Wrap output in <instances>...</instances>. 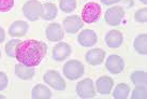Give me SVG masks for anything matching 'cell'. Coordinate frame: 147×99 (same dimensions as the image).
I'll list each match as a JSON object with an SVG mask.
<instances>
[{"label":"cell","instance_id":"obj_1","mask_svg":"<svg viewBox=\"0 0 147 99\" xmlns=\"http://www.w3.org/2000/svg\"><path fill=\"white\" fill-rule=\"evenodd\" d=\"M47 53L46 43L39 40L21 41L15 50V57L21 64L29 67H36L43 60Z\"/></svg>","mask_w":147,"mask_h":99},{"label":"cell","instance_id":"obj_2","mask_svg":"<svg viewBox=\"0 0 147 99\" xmlns=\"http://www.w3.org/2000/svg\"><path fill=\"white\" fill-rule=\"evenodd\" d=\"M62 71H63V75L65 78H68L71 81H75L84 75L85 68L81 62H78L76 59H72V60L65 62L62 68Z\"/></svg>","mask_w":147,"mask_h":99},{"label":"cell","instance_id":"obj_3","mask_svg":"<svg viewBox=\"0 0 147 99\" xmlns=\"http://www.w3.org/2000/svg\"><path fill=\"white\" fill-rule=\"evenodd\" d=\"M101 16V7L97 2H88L84 5L82 11V21L87 24H92Z\"/></svg>","mask_w":147,"mask_h":99},{"label":"cell","instance_id":"obj_4","mask_svg":"<svg viewBox=\"0 0 147 99\" xmlns=\"http://www.w3.org/2000/svg\"><path fill=\"white\" fill-rule=\"evenodd\" d=\"M23 13L30 22L38 21L42 14V4L38 0H28L23 5Z\"/></svg>","mask_w":147,"mask_h":99},{"label":"cell","instance_id":"obj_5","mask_svg":"<svg viewBox=\"0 0 147 99\" xmlns=\"http://www.w3.org/2000/svg\"><path fill=\"white\" fill-rule=\"evenodd\" d=\"M43 80L49 86H51L56 91H65V87H67L65 81L60 75V73L56 70L46 71L43 75Z\"/></svg>","mask_w":147,"mask_h":99},{"label":"cell","instance_id":"obj_6","mask_svg":"<svg viewBox=\"0 0 147 99\" xmlns=\"http://www.w3.org/2000/svg\"><path fill=\"white\" fill-rule=\"evenodd\" d=\"M75 91H76V94H78V97L83 99L94 98L96 96L94 81L89 78H86L82 81H80L76 85Z\"/></svg>","mask_w":147,"mask_h":99},{"label":"cell","instance_id":"obj_7","mask_svg":"<svg viewBox=\"0 0 147 99\" xmlns=\"http://www.w3.org/2000/svg\"><path fill=\"white\" fill-rule=\"evenodd\" d=\"M123 17H125V10L119 5H115L107 9L104 14V20L106 24H109L110 26H118Z\"/></svg>","mask_w":147,"mask_h":99},{"label":"cell","instance_id":"obj_8","mask_svg":"<svg viewBox=\"0 0 147 99\" xmlns=\"http://www.w3.org/2000/svg\"><path fill=\"white\" fill-rule=\"evenodd\" d=\"M105 68L110 73L119 74L125 69V62L119 55H110L105 60Z\"/></svg>","mask_w":147,"mask_h":99},{"label":"cell","instance_id":"obj_9","mask_svg":"<svg viewBox=\"0 0 147 99\" xmlns=\"http://www.w3.org/2000/svg\"><path fill=\"white\" fill-rule=\"evenodd\" d=\"M71 53H72L71 46L65 42H60L54 46L53 52H52V58L55 62H62L69 57Z\"/></svg>","mask_w":147,"mask_h":99},{"label":"cell","instance_id":"obj_10","mask_svg":"<svg viewBox=\"0 0 147 99\" xmlns=\"http://www.w3.org/2000/svg\"><path fill=\"white\" fill-rule=\"evenodd\" d=\"M45 36L49 41L52 42H60L65 38L63 29L58 23H52L45 29Z\"/></svg>","mask_w":147,"mask_h":99},{"label":"cell","instance_id":"obj_11","mask_svg":"<svg viewBox=\"0 0 147 99\" xmlns=\"http://www.w3.org/2000/svg\"><path fill=\"white\" fill-rule=\"evenodd\" d=\"M62 27L68 33H76L83 28V21L78 15H70L63 20Z\"/></svg>","mask_w":147,"mask_h":99},{"label":"cell","instance_id":"obj_12","mask_svg":"<svg viewBox=\"0 0 147 99\" xmlns=\"http://www.w3.org/2000/svg\"><path fill=\"white\" fill-rule=\"evenodd\" d=\"M98 41L97 33L91 29H84L78 36V43L84 47H90Z\"/></svg>","mask_w":147,"mask_h":99},{"label":"cell","instance_id":"obj_13","mask_svg":"<svg viewBox=\"0 0 147 99\" xmlns=\"http://www.w3.org/2000/svg\"><path fill=\"white\" fill-rule=\"evenodd\" d=\"M104 41H105V44L109 47H111V49H117V47H119L123 44V36L119 30L113 29V30H110L105 35Z\"/></svg>","mask_w":147,"mask_h":99},{"label":"cell","instance_id":"obj_14","mask_svg":"<svg viewBox=\"0 0 147 99\" xmlns=\"http://www.w3.org/2000/svg\"><path fill=\"white\" fill-rule=\"evenodd\" d=\"M114 86V80L107 75H103L97 79L96 88L97 92L101 95H109L112 93V88Z\"/></svg>","mask_w":147,"mask_h":99},{"label":"cell","instance_id":"obj_15","mask_svg":"<svg viewBox=\"0 0 147 99\" xmlns=\"http://www.w3.org/2000/svg\"><path fill=\"white\" fill-rule=\"evenodd\" d=\"M105 58V51L102 49L89 50L85 55L86 62L91 66H99L101 65Z\"/></svg>","mask_w":147,"mask_h":99},{"label":"cell","instance_id":"obj_16","mask_svg":"<svg viewBox=\"0 0 147 99\" xmlns=\"http://www.w3.org/2000/svg\"><path fill=\"white\" fill-rule=\"evenodd\" d=\"M29 29V25L24 21H15L13 22L11 26L9 27V36L15 38L24 37Z\"/></svg>","mask_w":147,"mask_h":99},{"label":"cell","instance_id":"obj_17","mask_svg":"<svg viewBox=\"0 0 147 99\" xmlns=\"http://www.w3.org/2000/svg\"><path fill=\"white\" fill-rule=\"evenodd\" d=\"M36 73V70L33 67L26 66L24 64H18L15 66V74L17 78H20L21 80H31L33 78V75Z\"/></svg>","mask_w":147,"mask_h":99},{"label":"cell","instance_id":"obj_18","mask_svg":"<svg viewBox=\"0 0 147 99\" xmlns=\"http://www.w3.org/2000/svg\"><path fill=\"white\" fill-rule=\"evenodd\" d=\"M31 98L32 99H51L52 92L47 86L43 84H37L31 91Z\"/></svg>","mask_w":147,"mask_h":99},{"label":"cell","instance_id":"obj_19","mask_svg":"<svg viewBox=\"0 0 147 99\" xmlns=\"http://www.w3.org/2000/svg\"><path fill=\"white\" fill-rule=\"evenodd\" d=\"M58 15V9L56 4L51 3V2H46V3L42 4V14L41 18L44 21H52L54 18H56Z\"/></svg>","mask_w":147,"mask_h":99},{"label":"cell","instance_id":"obj_20","mask_svg":"<svg viewBox=\"0 0 147 99\" xmlns=\"http://www.w3.org/2000/svg\"><path fill=\"white\" fill-rule=\"evenodd\" d=\"M134 50L141 55H146L147 54V35L146 33H141L138 37H135L133 42Z\"/></svg>","mask_w":147,"mask_h":99},{"label":"cell","instance_id":"obj_21","mask_svg":"<svg viewBox=\"0 0 147 99\" xmlns=\"http://www.w3.org/2000/svg\"><path fill=\"white\" fill-rule=\"evenodd\" d=\"M130 94V87L126 83H119L113 91V97L115 99H127Z\"/></svg>","mask_w":147,"mask_h":99},{"label":"cell","instance_id":"obj_22","mask_svg":"<svg viewBox=\"0 0 147 99\" xmlns=\"http://www.w3.org/2000/svg\"><path fill=\"white\" fill-rule=\"evenodd\" d=\"M131 82L136 85H145L147 84V74L143 70H135L130 75Z\"/></svg>","mask_w":147,"mask_h":99},{"label":"cell","instance_id":"obj_23","mask_svg":"<svg viewBox=\"0 0 147 99\" xmlns=\"http://www.w3.org/2000/svg\"><path fill=\"white\" fill-rule=\"evenodd\" d=\"M59 8L65 13L73 12L76 9V0H59Z\"/></svg>","mask_w":147,"mask_h":99},{"label":"cell","instance_id":"obj_24","mask_svg":"<svg viewBox=\"0 0 147 99\" xmlns=\"http://www.w3.org/2000/svg\"><path fill=\"white\" fill-rule=\"evenodd\" d=\"M132 99H146L147 98V90L145 85H136L132 92L131 95Z\"/></svg>","mask_w":147,"mask_h":99},{"label":"cell","instance_id":"obj_25","mask_svg":"<svg viewBox=\"0 0 147 99\" xmlns=\"http://www.w3.org/2000/svg\"><path fill=\"white\" fill-rule=\"evenodd\" d=\"M21 41L17 40V39H13V40H10L5 44V54H7V56L11 58L15 57V50H16V46Z\"/></svg>","mask_w":147,"mask_h":99},{"label":"cell","instance_id":"obj_26","mask_svg":"<svg viewBox=\"0 0 147 99\" xmlns=\"http://www.w3.org/2000/svg\"><path fill=\"white\" fill-rule=\"evenodd\" d=\"M134 20L138 23H146L147 22V9L143 8L138 10L134 14Z\"/></svg>","mask_w":147,"mask_h":99},{"label":"cell","instance_id":"obj_27","mask_svg":"<svg viewBox=\"0 0 147 99\" xmlns=\"http://www.w3.org/2000/svg\"><path fill=\"white\" fill-rule=\"evenodd\" d=\"M14 5V0H0V12H9Z\"/></svg>","mask_w":147,"mask_h":99},{"label":"cell","instance_id":"obj_28","mask_svg":"<svg viewBox=\"0 0 147 99\" xmlns=\"http://www.w3.org/2000/svg\"><path fill=\"white\" fill-rule=\"evenodd\" d=\"M8 83H9V79L7 77V74L0 71V91H3L7 88L8 86Z\"/></svg>","mask_w":147,"mask_h":99},{"label":"cell","instance_id":"obj_29","mask_svg":"<svg viewBox=\"0 0 147 99\" xmlns=\"http://www.w3.org/2000/svg\"><path fill=\"white\" fill-rule=\"evenodd\" d=\"M104 5H113V4H116L120 2L121 0H100Z\"/></svg>","mask_w":147,"mask_h":99},{"label":"cell","instance_id":"obj_30","mask_svg":"<svg viewBox=\"0 0 147 99\" xmlns=\"http://www.w3.org/2000/svg\"><path fill=\"white\" fill-rule=\"evenodd\" d=\"M5 39V33H4V29L2 27H0V43H2Z\"/></svg>","mask_w":147,"mask_h":99},{"label":"cell","instance_id":"obj_31","mask_svg":"<svg viewBox=\"0 0 147 99\" xmlns=\"http://www.w3.org/2000/svg\"><path fill=\"white\" fill-rule=\"evenodd\" d=\"M140 1H141V2H142L143 4H146L147 3V0H140Z\"/></svg>","mask_w":147,"mask_h":99},{"label":"cell","instance_id":"obj_32","mask_svg":"<svg viewBox=\"0 0 147 99\" xmlns=\"http://www.w3.org/2000/svg\"><path fill=\"white\" fill-rule=\"evenodd\" d=\"M5 98V97H4V96H2V95H0V99H4Z\"/></svg>","mask_w":147,"mask_h":99},{"label":"cell","instance_id":"obj_33","mask_svg":"<svg viewBox=\"0 0 147 99\" xmlns=\"http://www.w3.org/2000/svg\"><path fill=\"white\" fill-rule=\"evenodd\" d=\"M0 57H1V51H0Z\"/></svg>","mask_w":147,"mask_h":99}]
</instances>
